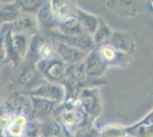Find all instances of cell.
<instances>
[{"label":"cell","instance_id":"obj_19","mask_svg":"<svg viewBox=\"0 0 153 137\" xmlns=\"http://www.w3.org/2000/svg\"><path fill=\"white\" fill-rule=\"evenodd\" d=\"M80 103L83 110L88 113H94L98 109V97L97 94L93 89H85L80 96Z\"/></svg>","mask_w":153,"mask_h":137},{"label":"cell","instance_id":"obj_9","mask_svg":"<svg viewBox=\"0 0 153 137\" xmlns=\"http://www.w3.org/2000/svg\"><path fill=\"white\" fill-rule=\"evenodd\" d=\"M12 30L19 33H36L39 29V24L36 19V15H23L13 22Z\"/></svg>","mask_w":153,"mask_h":137},{"label":"cell","instance_id":"obj_28","mask_svg":"<svg viewBox=\"0 0 153 137\" xmlns=\"http://www.w3.org/2000/svg\"><path fill=\"white\" fill-rule=\"evenodd\" d=\"M25 130L29 137H38L39 134L41 133V126L37 121H31L26 124Z\"/></svg>","mask_w":153,"mask_h":137},{"label":"cell","instance_id":"obj_22","mask_svg":"<svg viewBox=\"0 0 153 137\" xmlns=\"http://www.w3.org/2000/svg\"><path fill=\"white\" fill-rule=\"evenodd\" d=\"M66 74H69L71 78L74 79L78 82H82L86 79H88L87 78V71H86L85 62L70 65L69 69H66Z\"/></svg>","mask_w":153,"mask_h":137},{"label":"cell","instance_id":"obj_2","mask_svg":"<svg viewBox=\"0 0 153 137\" xmlns=\"http://www.w3.org/2000/svg\"><path fill=\"white\" fill-rule=\"evenodd\" d=\"M34 65L39 74H42L51 82L62 80L66 76V66L61 59H40Z\"/></svg>","mask_w":153,"mask_h":137},{"label":"cell","instance_id":"obj_8","mask_svg":"<svg viewBox=\"0 0 153 137\" xmlns=\"http://www.w3.org/2000/svg\"><path fill=\"white\" fill-rule=\"evenodd\" d=\"M57 37L61 39V41L66 42L69 45L76 47L78 49H81L83 52L88 53L93 52L95 49V44L93 40V36L87 34V33H81L78 36H72V37H66V36H61L57 33Z\"/></svg>","mask_w":153,"mask_h":137},{"label":"cell","instance_id":"obj_3","mask_svg":"<svg viewBox=\"0 0 153 137\" xmlns=\"http://www.w3.org/2000/svg\"><path fill=\"white\" fill-rule=\"evenodd\" d=\"M30 95L46 98L56 103H61L65 98V88L59 84L47 81L45 84L38 86V88L30 91Z\"/></svg>","mask_w":153,"mask_h":137},{"label":"cell","instance_id":"obj_4","mask_svg":"<svg viewBox=\"0 0 153 137\" xmlns=\"http://www.w3.org/2000/svg\"><path fill=\"white\" fill-rule=\"evenodd\" d=\"M56 53L58 54L59 59H62L64 63H68L69 65L82 63L88 56V53L83 52L81 49H78L76 47L69 45L66 42H63V41L57 42Z\"/></svg>","mask_w":153,"mask_h":137},{"label":"cell","instance_id":"obj_35","mask_svg":"<svg viewBox=\"0 0 153 137\" xmlns=\"http://www.w3.org/2000/svg\"><path fill=\"white\" fill-rule=\"evenodd\" d=\"M0 137H1V136H0Z\"/></svg>","mask_w":153,"mask_h":137},{"label":"cell","instance_id":"obj_15","mask_svg":"<svg viewBox=\"0 0 153 137\" xmlns=\"http://www.w3.org/2000/svg\"><path fill=\"white\" fill-rule=\"evenodd\" d=\"M21 16V10L16 1L0 6V22L2 24H12Z\"/></svg>","mask_w":153,"mask_h":137},{"label":"cell","instance_id":"obj_32","mask_svg":"<svg viewBox=\"0 0 153 137\" xmlns=\"http://www.w3.org/2000/svg\"><path fill=\"white\" fill-rule=\"evenodd\" d=\"M152 8H153V4H152Z\"/></svg>","mask_w":153,"mask_h":137},{"label":"cell","instance_id":"obj_11","mask_svg":"<svg viewBox=\"0 0 153 137\" xmlns=\"http://www.w3.org/2000/svg\"><path fill=\"white\" fill-rule=\"evenodd\" d=\"M36 19H37L39 26L45 27V29H51L54 26H57L58 24V21L56 20L55 15L53 13L49 0H46L45 4L41 6L38 13L36 14Z\"/></svg>","mask_w":153,"mask_h":137},{"label":"cell","instance_id":"obj_27","mask_svg":"<svg viewBox=\"0 0 153 137\" xmlns=\"http://www.w3.org/2000/svg\"><path fill=\"white\" fill-rule=\"evenodd\" d=\"M10 24H2L0 29V61H4L6 59V48H5V39L6 33L9 29Z\"/></svg>","mask_w":153,"mask_h":137},{"label":"cell","instance_id":"obj_23","mask_svg":"<svg viewBox=\"0 0 153 137\" xmlns=\"http://www.w3.org/2000/svg\"><path fill=\"white\" fill-rule=\"evenodd\" d=\"M61 126L56 121H46L41 124V134L44 137L61 136Z\"/></svg>","mask_w":153,"mask_h":137},{"label":"cell","instance_id":"obj_13","mask_svg":"<svg viewBox=\"0 0 153 137\" xmlns=\"http://www.w3.org/2000/svg\"><path fill=\"white\" fill-rule=\"evenodd\" d=\"M49 2H51L53 13L58 22L68 19L69 16L74 15L73 13H76V7L72 5L70 0H49Z\"/></svg>","mask_w":153,"mask_h":137},{"label":"cell","instance_id":"obj_5","mask_svg":"<svg viewBox=\"0 0 153 137\" xmlns=\"http://www.w3.org/2000/svg\"><path fill=\"white\" fill-rule=\"evenodd\" d=\"M108 44L122 54H133L136 48L134 38L128 32L121 30L113 31Z\"/></svg>","mask_w":153,"mask_h":137},{"label":"cell","instance_id":"obj_10","mask_svg":"<svg viewBox=\"0 0 153 137\" xmlns=\"http://www.w3.org/2000/svg\"><path fill=\"white\" fill-rule=\"evenodd\" d=\"M126 133L135 137H151L153 136V111L147 114L142 121L133 127L125 129Z\"/></svg>","mask_w":153,"mask_h":137},{"label":"cell","instance_id":"obj_29","mask_svg":"<svg viewBox=\"0 0 153 137\" xmlns=\"http://www.w3.org/2000/svg\"><path fill=\"white\" fill-rule=\"evenodd\" d=\"M8 118L6 117H1L0 118V127H8L9 124H8Z\"/></svg>","mask_w":153,"mask_h":137},{"label":"cell","instance_id":"obj_6","mask_svg":"<svg viewBox=\"0 0 153 137\" xmlns=\"http://www.w3.org/2000/svg\"><path fill=\"white\" fill-rule=\"evenodd\" d=\"M61 122L66 127H76L85 122L86 116L80 107L76 106H65L58 113Z\"/></svg>","mask_w":153,"mask_h":137},{"label":"cell","instance_id":"obj_33","mask_svg":"<svg viewBox=\"0 0 153 137\" xmlns=\"http://www.w3.org/2000/svg\"><path fill=\"white\" fill-rule=\"evenodd\" d=\"M88 137H90V136H88Z\"/></svg>","mask_w":153,"mask_h":137},{"label":"cell","instance_id":"obj_25","mask_svg":"<svg viewBox=\"0 0 153 137\" xmlns=\"http://www.w3.org/2000/svg\"><path fill=\"white\" fill-rule=\"evenodd\" d=\"M126 131L117 126H108L105 127L101 133V137H122Z\"/></svg>","mask_w":153,"mask_h":137},{"label":"cell","instance_id":"obj_1","mask_svg":"<svg viewBox=\"0 0 153 137\" xmlns=\"http://www.w3.org/2000/svg\"><path fill=\"white\" fill-rule=\"evenodd\" d=\"M30 40L26 33L14 32L12 25L9 26L6 33L5 48H6V57L13 61L15 64L22 62L27 56Z\"/></svg>","mask_w":153,"mask_h":137},{"label":"cell","instance_id":"obj_12","mask_svg":"<svg viewBox=\"0 0 153 137\" xmlns=\"http://www.w3.org/2000/svg\"><path fill=\"white\" fill-rule=\"evenodd\" d=\"M76 17L78 19V21L80 22V25L82 27L83 32L87 33V34H90L93 36L95 33L96 29L98 26V21H100V17H97L95 15L90 13H87L80 8H76Z\"/></svg>","mask_w":153,"mask_h":137},{"label":"cell","instance_id":"obj_21","mask_svg":"<svg viewBox=\"0 0 153 137\" xmlns=\"http://www.w3.org/2000/svg\"><path fill=\"white\" fill-rule=\"evenodd\" d=\"M46 0H16L21 13L26 15H36L41 6L45 4Z\"/></svg>","mask_w":153,"mask_h":137},{"label":"cell","instance_id":"obj_31","mask_svg":"<svg viewBox=\"0 0 153 137\" xmlns=\"http://www.w3.org/2000/svg\"><path fill=\"white\" fill-rule=\"evenodd\" d=\"M57 137H62V136H57Z\"/></svg>","mask_w":153,"mask_h":137},{"label":"cell","instance_id":"obj_20","mask_svg":"<svg viewBox=\"0 0 153 137\" xmlns=\"http://www.w3.org/2000/svg\"><path fill=\"white\" fill-rule=\"evenodd\" d=\"M39 72L36 69V65H25L19 70V81L23 86L30 87L33 84H36L38 79Z\"/></svg>","mask_w":153,"mask_h":137},{"label":"cell","instance_id":"obj_17","mask_svg":"<svg viewBox=\"0 0 153 137\" xmlns=\"http://www.w3.org/2000/svg\"><path fill=\"white\" fill-rule=\"evenodd\" d=\"M30 102H31V106L33 111L39 114H49L51 112L55 110L57 103L53 102L46 98L39 97V96H32L30 95Z\"/></svg>","mask_w":153,"mask_h":137},{"label":"cell","instance_id":"obj_30","mask_svg":"<svg viewBox=\"0 0 153 137\" xmlns=\"http://www.w3.org/2000/svg\"><path fill=\"white\" fill-rule=\"evenodd\" d=\"M1 26H2V23H1V22H0V29H1Z\"/></svg>","mask_w":153,"mask_h":137},{"label":"cell","instance_id":"obj_26","mask_svg":"<svg viewBox=\"0 0 153 137\" xmlns=\"http://www.w3.org/2000/svg\"><path fill=\"white\" fill-rule=\"evenodd\" d=\"M135 0H108L106 1V6L111 9L118 8V9H125L129 8L134 5Z\"/></svg>","mask_w":153,"mask_h":137},{"label":"cell","instance_id":"obj_14","mask_svg":"<svg viewBox=\"0 0 153 137\" xmlns=\"http://www.w3.org/2000/svg\"><path fill=\"white\" fill-rule=\"evenodd\" d=\"M57 29L58 34L66 36V37H72V36H78V34L85 33L80 25V22L76 17V15L69 16L68 19L58 22Z\"/></svg>","mask_w":153,"mask_h":137},{"label":"cell","instance_id":"obj_7","mask_svg":"<svg viewBox=\"0 0 153 137\" xmlns=\"http://www.w3.org/2000/svg\"><path fill=\"white\" fill-rule=\"evenodd\" d=\"M85 65H86V71H87V78L88 79H97L102 76L105 69L106 64L103 62L98 53L96 50V48L90 52L87 56V59H85Z\"/></svg>","mask_w":153,"mask_h":137},{"label":"cell","instance_id":"obj_24","mask_svg":"<svg viewBox=\"0 0 153 137\" xmlns=\"http://www.w3.org/2000/svg\"><path fill=\"white\" fill-rule=\"evenodd\" d=\"M26 124H27V122H26L25 117L24 116H17L15 118L13 124L9 126V131L14 136H21L24 128L26 127Z\"/></svg>","mask_w":153,"mask_h":137},{"label":"cell","instance_id":"obj_34","mask_svg":"<svg viewBox=\"0 0 153 137\" xmlns=\"http://www.w3.org/2000/svg\"><path fill=\"white\" fill-rule=\"evenodd\" d=\"M151 137H153V136H151Z\"/></svg>","mask_w":153,"mask_h":137},{"label":"cell","instance_id":"obj_16","mask_svg":"<svg viewBox=\"0 0 153 137\" xmlns=\"http://www.w3.org/2000/svg\"><path fill=\"white\" fill-rule=\"evenodd\" d=\"M96 50L98 53L100 57L103 62L106 64V65H110V64H115L118 61H120L121 57L126 54H122V53L118 52L114 47H112L111 45H103L98 48H96Z\"/></svg>","mask_w":153,"mask_h":137},{"label":"cell","instance_id":"obj_18","mask_svg":"<svg viewBox=\"0 0 153 137\" xmlns=\"http://www.w3.org/2000/svg\"><path fill=\"white\" fill-rule=\"evenodd\" d=\"M112 30L110 29V26L104 22L103 19H100L98 21V26L96 29L95 33L93 34V40H94V44L95 47L98 48L103 45H106L108 42V40L112 36Z\"/></svg>","mask_w":153,"mask_h":137}]
</instances>
